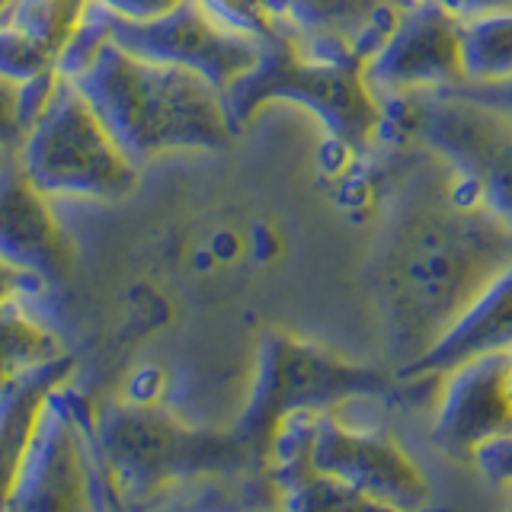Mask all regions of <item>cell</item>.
Masks as SVG:
<instances>
[{
    "label": "cell",
    "instance_id": "1",
    "mask_svg": "<svg viewBox=\"0 0 512 512\" xmlns=\"http://www.w3.org/2000/svg\"><path fill=\"white\" fill-rule=\"evenodd\" d=\"M464 180L452 167H426L381 228L375 276L381 301L404 330L442 336L509 272V215L480 189L461 199Z\"/></svg>",
    "mask_w": 512,
    "mask_h": 512
},
{
    "label": "cell",
    "instance_id": "2",
    "mask_svg": "<svg viewBox=\"0 0 512 512\" xmlns=\"http://www.w3.org/2000/svg\"><path fill=\"white\" fill-rule=\"evenodd\" d=\"M58 74L74 80L138 167L173 151H218L234 138L228 103L212 80L112 42L93 0Z\"/></svg>",
    "mask_w": 512,
    "mask_h": 512
},
{
    "label": "cell",
    "instance_id": "3",
    "mask_svg": "<svg viewBox=\"0 0 512 512\" xmlns=\"http://www.w3.org/2000/svg\"><path fill=\"white\" fill-rule=\"evenodd\" d=\"M13 157L48 199L119 202L138 189L141 176V167L109 135L100 112L64 74L52 77Z\"/></svg>",
    "mask_w": 512,
    "mask_h": 512
},
{
    "label": "cell",
    "instance_id": "4",
    "mask_svg": "<svg viewBox=\"0 0 512 512\" xmlns=\"http://www.w3.org/2000/svg\"><path fill=\"white\" fill-rule=\"evenodd\" d=\"M269 100L311 109L333 135L349 144H368L384 125V106L365 87L359 61L314 55L285 29L260 45L256 68L224 93L234 125Z\"/></svg>",
    "mask_w": 512,
    "mask_h": 512
},
{
    "label": "cell",
    "instance_id": "5",
    "mask_svg": "<svg viewBox=\"0 0 512 512\" xmlns=\"http://www.w3.org/2000/svg\"><path fill=\"white\" fill-rule=\"evenodd\" d=\"M93 16L106 36L128 48V52L196 71L205 80H212L221 93H228L260 61L263 42L221 26L196 0H183L170 13L144 23L116 20V16H106L100 7H93Z\"/></svg>",
    "mask_w": 512,
    "mask_h": 512
},
{
    "label": "cell",
    "instance_id": "6",
    "mask_svg": "<svg viewBox=\"0 0 512 512\" xmlns=\"http://www.w3.org/2000/svg\"><path fill=\"white\" fill-rule=\"evenodd\" d=\"M362 80L378 103L464 84L461 16L442 0H410L388 39L362 64Z\"/></svg>",
    "mask_w": 512,
    "mask_h": 512
},
{
    "label": "cell",
    "instance_id": "7",
    "mask_svg": "<svg viewBox=\"0 0 512 512\" xmlns=\"http://www.w3.org/2000/svg\"><path fill=\"white\" fill-rule=\"evenodd\" d=\"M407 100L413 112V132H420L445 167L474 180L493 208L509 215L506 183H509V125L506 116H493L487 106L474 100H458L448 90L394 96Z\"/></svg>",
    "mask_w": 512,
    "mask_h": 512
},
{
    "label": "cell",
    "instance_id": "8",
    "mask_svg": "<svg viewBox=\"0 0 512 512\" xmlns=\"http://www.w3.org/2000/svg\"><path fill=\"white\" fill-rule=\"evenodd\" d=\"M74 260L52 199L26 180L13 154L0 157V263L29 279L64 276Z\"/></svg>",
    "mask_w": 512,
    "mask_h": 512
},
{
    "label": "cell",
    "instance_id": "9",
    "mask_svg": "<svg viewBox=\"0 0 512 512\" xmlns=\"http://www.w3.org/2000/svg\"><path fill=\"white\" fill-rule=\"evenodd\" d=\"M282 29L314 55L365 64L404 13L400 0H272Z\"/></svg>",
    "mask_w": 512,
    "mask_h": 512
},
{
    "label": "cell",
    "instance_id": "10",
    "mask_svg": "<svg viewBox=\"0 0 512 512\" xmlns=\"http://www.w3.org/2000/svg\"><path fill=\"white\" fill-rule=\"evenodd\" d=\"M90 0H7L0 7V74L32 84L58 74Z\"/></svg>",
    "mask_w": 512,
    "mask_h": 512
},
{
    "label": "cell",
    "instance_id": "11",
    "mask_svg": "<svg viewBox=\"0 0 512 512\" xmlns=\"http://www.w3.org/2000/svg\"><path fill=\"white\" fill-rule=\"evenodd\" d=\"M461 71L464 84H506L512 71L509 10L461 20Z\"/></svg>",
    "mask_w": 512,
    "mask_h": 512
},
{
    "label": "cell",
    "instance_id": "12",
    "mask_svg": "<svg viewBox=\"0 0 512 512\" xmlns=\"http://www.w3.org/2000/svg\"><path fill=\"white\" fill-rule=\"evenodd\" d=\"M52 77L32 80V84H16V80L0 74V151L4 154H13L20 148L32 112L39 109L48 87H52Z\"/></svg>",
    "mask_w": 512,
    "mask_h": 512
},
{
    "label": "cell",
    "instance_id": "13",
    "mask_svg": "<svg viewBox=\"0 0 512 512\" xmlns=\"http://www.w3.org/2000/svg\"><path fill=\"white\" fill-rule=\"evenodd\" d=\"M196 4L221 26L256 42H266L282 32V20L272 0H196Z\"/></svg>",
    "mask_w": 512,
    "mask_h": 512
},
{
    "label": "cell",
    "instance_id": "14",
    "mask_svg": "<svg viewBox=\"0 0 512 512\" xmlns=\"http://www.w3.org/2000/svg\"><path fill=\"white\" fill-rule=\"evenodd\" d=\"M180 4L183 0H93V7H100L106 16H116V20H128V23L157 20V16L170 13Z\"/></svg>",
    "mask_w": 512,
    "mask_h": 512
},
{
    "label": "cell",
    "instance_id": "15",
    "mask_svg": "<svg viewBox=\"0 0 512 512\" xmlns=\"http://www.w3.org/2000/svg\"><path fill=\"white\" fill-rule=\"evenodd\" d=\"M157 391H160V372H154V368H144V372H138L135 381L128 384V397H132L135 404H151Z\"/></svg>",
    "mask_w": 512,
    "mask_h": 512
},
{
    "label": "cell",
    "instance_id": "16",
    "mask_svg": "<svg viewBox=\"0 0 512 512\" xmlns=\"http://www.w3.org/2000/svg\"><path fill=\"white\" fill-rule=\"evenodd\" d=\"M23 285H29V276H26V272L13 269V266H7V263H0V304L7 301L10 292H16V288H23Z\"/></svg>",
    "mask_w": 512,
    "mask_h": 512
},
{
    "label": "cell",
    "instance_id": "17",
    "mask_svg": "<svg viewBox=\"0 0 512 512\" xmlns=\"http://www.w3.org/2000/svg\"><path fill=\"white\" fill-rule=\"evenodd\" d=\"M4 4H7V0H0V7H4Z\"/></svg>",
    "mask_w": 512,
    "mask_h": 512
},
{
    "label": "cell",
    "instance_id": "18",
    "mask_svg": "<svg viewBox=\"0 0 512 512\" xmlns=\"http://www.w3.org/2000/svg\"><path fill=\"white\" fill-rule=\"evenodd\" d=\"M0 157H4V151H0Z\"/></svg>",
    "mask_w": 512,
    "mask_h": 512
}]
</instances>
